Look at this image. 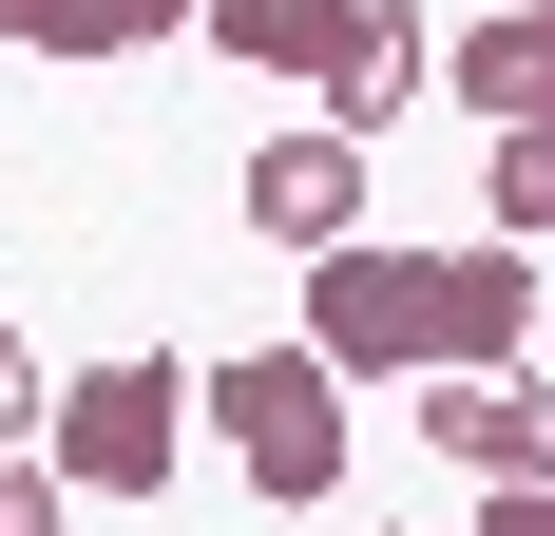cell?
<instances>
[{
  "instance_id": "6da1fadb",
  "label": "cell",
  "mask_w": 555,
  "mask_h": 536,
  "mask_svg": "<svg viewBox=\"0 0 555 536\" xmlns=\"http://www.w3.org/2000/svg\"><path fill=\"white\" fill-rule=\"evenodd\" d=\"M537 326V250H402V230H345L307 250V365L345 383H441V365H517Z\"/></svg>"
},
{
  "instance_id": "7a4b0ae2",
  "label": "cell",
  "mask_w": 555,
  "mask_h": 536,
  "mask_svg": "<svg viewBox=\"0 0 555 536\" xmlns=\"http://www.w3.org/2000/svg\"><path fill=\"white\" fill-rule=\"evenodd\" d=\"M192 403L230 422V480L269 498V518H326V498H345V365H307V345H230Z\"/></svg>"
},
{
  "instance_id": "3957f363",
  "label": "cell",
  "mask_w": 555,
  "mask_h": 536,
  "mask_svg": "<svg viewBox=\"0 0 555 536\" xmlns=\"http://www.w3.org/2000/svg\"><path fill=\"white\" fill-rule=\"evenodd\" d=\"M39 460L77 498H154L172 460H192V365H154V345H115V365H77L39 403Z\"/></svg>"
},
{
  "instance_id": "277c9868",
  "label": "cell",
  "mask_w": 555,
  "mask_h": 536,
  "mask_svg": "<svg viewBox=\"0 0 555 536\" xmlns=\"http://www.w3.org/2000/svg\"><path fill=\"white\" fill-rule=\"evenodd\" d=\"M422 441H441L479 498H517V480H555V383L537 365H441L422 383Z\"/></svg>"
},
{
  "instance_id": "5b68a950",
  "label": "cell",
  "mask_w": 555,
  "mask_h": 536,
  "mask_svg": "<svg viewBox=\"0 0 555 536\" xmlns=\"http://www.w3.org/2000/svg\"><path fill=\"white\" fill-rule=\"evenodd\" d=\"M230 212L269 230L287 268H307V250H345V230H364V135H326V115H307V135H249V173H230Z\"/></svg>"
},
{
  "instance_id": "8992f818",
  "label": "cell",
  "mask_w": 555,
  "mask_h": 536,
  "mask_svg": "<svg viewBox=\"0 0 555 536\" xmlns=\"http://www.w3.org/2000/svg\"><path fill=\"white\" fill-rule=\"evenodd\" d=\"M422 77H441V39H422L402 0H345V39H326V77H307V97H326V135H364V154H384V115L422 97Z\"/></svg>"
},
{
  "instance_id": "52a82bcc",
  "label": "cell",
  "mask_w": 555,
  "mask_h": 536,
  "mask_svg": "<svg viewBox=\"0 0 555 536\" xmlns=\"http://www.w3.org/2000/svg\"><path fill=\"white\" fill-rule=\"evenodd\" d=\"M441 77H460V115H479V135H499V115H555V0L460 20V39H441Z\"/></svg>"
},
{
  "instance_id": "ba28073f",
  "label": "cell",
  "mask_w": 555,
  "mask_h": 536,
  "mask_svg": "<svg viewBox=\"0 0 555 536\" xmlns=\"http://www.w3.org/2000/svg\"><path fill=\"white\" fill-rule=\"evenodd\" d=\"M192 39H211L230 77H326V39H345V0H192Z\"/></svg>"
},
{
  "instance_id": "9c48e42d",
  "label": "cell",
  "mask_w": 555,
  "mask_h": 536,
  "mask_svg": "<svg viewBox=\"0 0 555 536\" xmlns=\"http://www.w3.org/2000/svg\"><path fill=\"white\" fill-rule=\"evenodd\" d=\"M0 39L20 58H154V39H192V0H0Z\"/></svg>"
},
{
  "instance_id": "30bf717a",
  "label": "cell",
  "mask_w": 555,
  "mask_h": 536,
  "mask_svg": "<svg viewBox=\"0 0 555 536\" xmlns=\"http://www.w3.org/2000/svg\"><path fill=\"white\" fill-rule=\"evenodd\" d=\"M479 230L499 250H555V115H499L479 135Z\"/></svg>"
},
{
  "instance_id": "8fae6325",
  "label": "cell",
  "mask_w": 555,
  "mask_h": 536,
  "mask_svg": "<svg viewBox=\"0 0 555 536\" xmlns=\"http://www.w3.org/2000/svg\"><path fill=\"white\" fill-rule=\"evenodd\" d=\"M0 536H77V480H57L39 441H0Z\"/></svg>"
},
{
  "instance_id": "7c38bea8",
  "label": "cell",
  "mask_w": 555,
  "mask_h": 536,
  "mask_svg": "<svg viewBox=\"0 0 555 536\" xmlns=\"http://www.w3.org/2000/svg\"><path fill=\"white\" fill-rule=\"evenodd\" d=\"M0 441H39V345L0 326Z\"/></svg>"
},
{
  "instance_id": "4fadbf2b",
  "label": "cell",
  "mask_w": 555,
  "mask_h": 536,
  "mask_svg": "<svg viewBox=\"0 0 555 536\" xmlns=\"http://www.w3.org/2000/svg\"><path fill=\"white\" fill-rule=\"evenodd\" d=\"M460 536H555V480H517V498H479Z\"/></svg>"
}]
</instances>
